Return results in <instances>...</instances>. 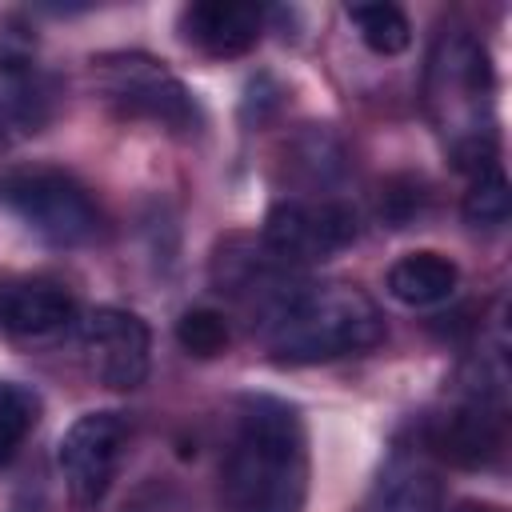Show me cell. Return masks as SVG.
I'll use <instances>...</instances> for the list:
<instances>
[{
    "mask_svg": "<svg viewBox=\"0 0 512 512\" xmlns=\"http://www.w3.org/2000/svg\"><path fill=\"white\" fill-rule=\"evenodd\" d=\"M224 512H304L308 436L296 404L244 396L220 472Z\"/></svg>",
    "mask_w": 512,
    "mask_h": 512,
    "instance_id": "cell-1",
    "label": "cell"
},
{
    "mask_svg": "<svg viewBox=\"0 0 512 512\" xmlns=\"http://www.w3.org/2000/svg\"><path fill=\"white\" fill-rule=\"evenodd\" d=\"M280 364H328L384 340V312L356 284H292L260 320Z\"/></svg>",
    "mask_w": 512,
    "mask_h": 512,
    "instance_id": "cell-2",
    "label": "cell"
},
{
    "mask_svg": "<svg viewBox=\"0 0 512 512\" xmlns=\"http://www.w3.org/2000/svg\"><path fill=\"white\" fill-rule=\"evenodd\" d=\"M424 104L464 172L496 168L492 132V60L468 28H444L428 52Z\"/></svg>",
    "mask_w": 512,
    "mask_h": 512,
    "instance_id": "cell-3",
    "label": "cell"
},
{
    "mask_svg": "<svg viewBox=\"0 0 512 512\" xmlns=\"http://www.w3.org/2000/svg\"><path fill=\"white\" fill-rule=\"evenodd\" d=\"M96 92L132 120H148L168 132H196L200 104L188 84L148 52H104L92 60Z\"/></svg>",
    "mask_w": 512,
    "mask_h": 512,
    "instance_id": "cell-4",
    "label": "cell"
},
{
    "mask_svg": "<svg viewBox=\"0 0 512 512\" xmlns=\"http://www.w3.org/2000/svg\"><path fill=\"white\" fill-rule=\"evenodd\" d=\"M0 204L40 240L56 248H76L96 236L100 212L88 188L52 164H28L0 176Z\"/></svg>",
    "mask_w": 512,
    "mask_h": 512,
    "instance_id": "cell-5",
    "label": "cell"
},
{
    "mask_svg": "<svg viewBox=\"0 0 512 512\" xmlns=\"http://www.w3.org/2000/svg\"><path fill=\"white\" fill-rule=\"evenodd\" d=\"M356 240V212L340 200H276L264 216L260 244L284 268L320 264Z\"/></svg>",
    "mask_w": 512,
    "mask_h": 512,
    "instance_id": "cell-6",
    "label": "cell"
},
{
    "mask_svg": "<svg viewBox=\"0 0 512 512\" xmlns=\"http://www.w3.org/2000/svg\"><path fill=\"white\" fill-rule=\"evenodd\" d=\"M128 436H132L128 416L116 408L84 412L68 424V432L60 436V448H56V464H60L68 496L80 508H92L108 496V488L120 472Z\"/></svg>",
    "mask_w": 512,
    "mask_h": 512,
    "instance_id": "cell-7",
    "label": "cell"
},
{
    "mask_svg": "<svg viewBox=\"0 0 512 512\" xmlns=\"http://www.w3.org/2000/svg\"><path fill=\"white\" fill-rule=\"evenodd\" d=\"M80 352L96 384L112 392H132L148 380L152 332L136 312L104 304L80 320Z\"/></svg>",
    "mask_w": 512,
    "mask_h": 512,
    "instance_id": "cell-8",
    "label": "cell"
},
{
    "mask_svg": "<svg viewBox=\"0 0 512 512\" xmlns=\"http://www.w3.org/2000/svg\"><path fill=\"white\" fill-rule=\"evenodd\" d=\"M180 32L212 60H236L260 44L264 12L240 0H196L180 12Z\"/></svg>",
    "mask_w": 512,
    "mask_h": 512,
    "instance_id": "cell-9",
    "label": "cell"
},
{
    "mask_svg": "<svg viewBox=\"0 0 512 512\" xmlns=\"http://www.w3.org/2000/svg\"><path fill=\"white\" fill-rule=\"evenodd\" d=\"M504 432H500V416L488 404L484 392H472L468 404H460L456 412L440 416L428 428V452H436L440 460H452L460 468H484L500 456Z\"/></svg>",
    "mask_w": 512,
    "mask_h": 512,
    "instance_id": "cell-10",
    "label": "cell"
},
{
    "mask_svg": "<svg viewBox=\"0 0 512 512\" xmlns=\"http://www.w3.org/2000/svg\"><path fill=\"white\" fill-rule=\"evenodd\" d=\"M76 320V296L56 280L0 284V328L20 340H44Z\"/></svg>",
    "mask_w": 512,
    "mask_h": 512,
    "instance_id": "cell-11",
    "label": "cell"
},
{
    "mask_svg": "<svg viewBox=\"0 0 512 512\" xmlns=\"http://www.w3.org/2000/svg\"><path fill=\"white\" fill-rule=\"evenodd\" d=\"M444 504V484L436 468H428L420 456L396 452L384 468L380 480L368 496V512H440Z\"/></svg>",
    "mask_w": 512,
    "mask_h": 512,
    "instance_id": "cell-12",
    "label": "cell"
},
{
    "mask_svg": "<svg viewBox=\"0 0 512 512\" xmlns=\"http://www.w3.org/2000/svg\"><path fill=\"white\" fill-rule=\"evenodd\" d=\"M456 284H460V268L444 252H432V248L408 252L388 268V292H392V300H400L408 308L444 304L456 292Z\"/></svg>",
    "mask_w": 512,
    "mask_h": 512,
    "instance_id": "cell-13",
    "label": "cell"
},
{
    "mask_svg": "<svg viewBox=\"0 0 512 512\" xmlns=\"http://www.w3.org/2000/svg\"><path fill=\"white\" fill-rule=\"evenodd\" d=\"M348 20L376 56H400L412 44V24L396 4H352Z\"/></svg>",
    "mask_w": 512,
    "mask_h": 512,
    "instance_id": "cell-14",
    "label": "cell"
},
{
    "mask_svg": "<svg viewBox=\"0 0 512 512\" xmlns=\"http://www.w3.org/2000/svg\"><path fill=\"white\" fill-rule=\"evenodd\" d=\"M36 420H40V396L16 380H0V468L16 460Z\"/></svg>",
    "mask_w": 512,
    "mask_h": 512,
    "instance_id": "cell-15",
    "label": "cell"
},
{
    "mask_svg": "<svg viewBox=\"0 0 512 512\" xmlns=\"http://www.w3.org/2000/svg\"><path fill=\"white\" fill-rule=\"evenodd\" d=\"M508 212H512V196H508V180H504L500 164L476 172L472 188L464 196V220L472 228H500L508 220Z\"/></svg>",
    "mask_w": 512,
    "mask_h": 512,
    "instance_id": "cell-16",
    "label": "cell"
},
{
    "mask_svg": "<svg viewBox=\"0 0 512 512\" xmlns=\"http://www.w3.org/2000/svg\"><path fill=\"white\" fill-rule=\"evenodd\" d=\"M176 340L188 356H200V360H212L228 348L232 332H228V320L224 312L216 308H188L180 320H176Z\"/></svg>",
    "mask_w": 512,
    "mask_h": 512,
    "instance_id": "cell-17",
    "label": "cell"
},
{
    "mask_svg": "<svg viewBox=\"0 0 512 512\" xmlns=\"http://www.w3.org/2000/svg\"><path fill=\"white\" fill-rule=\"evenodd\" d=\"M124 512H196V508H192V500H188V492L180 484H172V480H144L128 496Z\"/></svg>",
    "mask_w": 512,
    "mask_h": 512,
    "instance_id": "cell-18",
    "label": "cell"
},
{
    "mask_svg": "<svg viewBox=\"0 0 512 512\" xmlns=\"http://www.w3.org/2000/svg\"><path fill=\"white\" fill-rule=\"evenodd\" d=\"M452 512H504L500 504H488V500H460Z\"/></svg>",
    "mask_w": 512,
    "mask_h": 512,
    "instance_id": "cell-19",
    "label": "cell"
}]
</instances>
